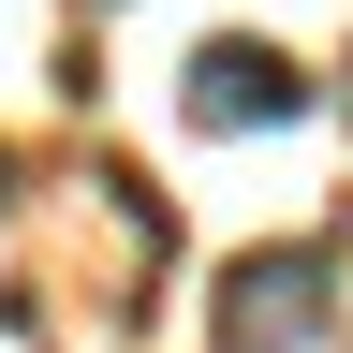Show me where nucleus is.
<instances>
[{"mask_svg": "<svg viewBox=\"0 0 353 353\" xmlns=\"http://www.w3.org/2000/svg\"><path fill=\"white\" fill-rule=\"evenodd\" d=\"M0 192H15V162H0Z\"/></svg>", "mask_w": 353, "mask_h": 353, "instance_id": "nucleus-3", "label": "nucleus"}, {"mask_svg": "<svg viewBox=\"0 0 353 353\" xmlns=\"http://www.w3.org/2000/svg\"><path fill=\"white\" fill-rule=\"evenodd\" d=\"M192 118H206V132H280V118H309V59L221 30L206 59H192Z\"/></svg>", "mask_w": 353, "mask_h": 353, "instance_id": "nucleus-2", "label": "nucleus"}, {"mask_svg": "<svg viewBox=\"0 0 353 353\" xmlns=\"http://www.w3.org/2000/svg\"><path fill=\"white\" fill-rule=\"evenodd\" d=\"M324 339V250H250L221 280V353H294Z\"/></svg>", "mask_w": 353, "mask_h": 353, "instance_id": "nucleus-1", "label": "nucleus"}]
</instances>
